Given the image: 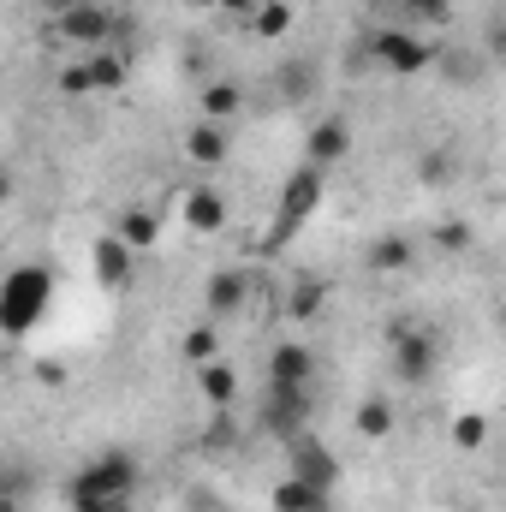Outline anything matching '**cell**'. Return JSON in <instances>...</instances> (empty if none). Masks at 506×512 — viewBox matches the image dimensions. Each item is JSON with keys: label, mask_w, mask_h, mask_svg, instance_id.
Returning <instances> with one entry per match:
<instances>
[{"label": "cell", "mask_w": 506, "mask_h": 512, "mask_svg": "<svg viewBox=\"0 0 506 512\" xmlns=\"http://www.w3.org/2000/svg\"><path fill=\"white\" fill-rule=\"evenodd\" d=\"M179 215H185V227H191V233L215 239V233L227 227V197H221L215 185H191V191L179 197Z\"/></svg>", "instance_id": "cell-13"}, {"label": "cell", "mask_w": 506, "mask_h": 512, "mask_svg": "<svg viewBox=\"0 0 506 512\" xmlns=\"http://www.w3.org/2000/svg\"><path fill=\"white\" fill-rule=\"evenodd\" d=\"M465 512H477V507H465Z\"/></svg>", "instance_id": "cell-37"}, {"label": "cell", "mask_w": 506, "mask_h": 512, "mask_svg": "<svg viewBox=\"0 0 506 512\" xmlns=\"http://www.w3.org/2000/svg\"><path fill=\"white\" fill-rule=\"evenodd\" d=\"M316 501H322V489H310V483H298L292 471H286V477L274 483V495H268V507H274V512H310Z\"/></svg>", "instance_id": "cell-24"}, {"label": "cell", "mask_w": 506, "mask_h": 512, "mask_svg": "<svg viewBox=\"0 0 506 512\" xmlns=\"http://www.w3.org/2000/svg\"><path fill=\"white\" fill-rule=\"evenodd\" d=\"M274 90H280V102H286V108H310V102H316V90H322V66H316L310 54H292V60H280V66H274Z\"/></svg>", "instance_id": "cell-12"}, {"label": "cell", "mask_w": 506, "mask_h": 512, "mask_svg": "<svg viewBox=\"0 0 506 512\" xmlns=\"http://www.w3.org/2000/svg\"><path fill=\"white\" fill-rule=\"evenodd\" d=\"M48 304H54V268L48 262L6 268V280H0V334L6 340H30L48 322Z\"/></svg>", "instance_id": "cell-2"}, {"label": "cell", "mask_w": 506, "mask_h": 512, "mask_svg": "<svg viewBox=\"0 0 506 512\" xmlns=\"http://www.w3.org/2000/svg\"><path fill=\"white\" fill-rule=\"evenodd\" d=\"M197 393H203L215 411H233V405H239V370H233L227 358L203 364V370H197Z\"/></svg>", "instance_id": "cell-18"}, {"label": "cell", "mask_w": 506, "mask_h": 512, "mask_svg": "<svg viewBox=\"0 0 506 512\" xmlns=\"http://www.w3.org/2000/svg\"><path fill=\"white\" fill-rule=\"evenodd\" d=\"M54 30H60L72 48H84V54H90V48H108V36L120 30V18H114L102 0H72V6L54 18Z\"/></svg>", "instance_id": "cell-8"}, {"label": "cell", "mask_w": 506, "mask_h": 512, "mask_svg": "<svg viewBox=\"0 0 506 512\" xmlns=\"http://www.w3.org/2000/svg\"><path fill=\"white\" fill-rule=\"evenodd\" d=\"M352 429H358L364 441H387V435H393V399H381V393L358 399V411H352Z\"/></svg>", "instance_id": "cell-21"}, {"label": "cell", "mask_w": 506, "mask_h": 512, "mask_svg": "<svg viewBox=\"0 0 506 512\" xmlns=\"http://www.w3.org/2000/svg\"><path fill=\"white\" fill-rule=\"evenodd\" d=\"M185 6H197V12H221V0H185Z\"/></svg>", "instance_id": "cell-34"}, {"label": "cell", "mask_w": 506, "mask_h": 512, "mask_svg": "<svg viewBox=\"0 0 506 512\" xmlns=\"http://www.w3.org/2000/svg\"><path fill=\"white\" fill-rule=\"evenodd\" d=\"M280 453H286V471H292L298 483L322 489V495H334V489H340V477H346L340 453H334L328 441H316V435H298V441H286Z\"/></svg>", "instance_id": "cell-7"}, {"label": "cell", "mask_w": 506, "mask_h": 512, "mask_svg": "<svg viewBox=\"0 0 506 512\" xmlns=\"http://www.w3.org/2000/svg\"><path fill=\"white\" fill-rule=\"evenodd\" d=\"M179 352H185V364H215L221 358V322H197V328H185V340H179Z\"/></svg>", "instance_id": "cell-23"}, {"label": "cell", "mask_w": 506, "mask_h": 512, "mask_svg": "<svg viewBox=\"0 0 506 512\" xmlns=\"http://www.w3.org/2000/svg\"><path fill=\"white\" fill-rule=\"evenodd\" d=\"M197 114H203V120H215V126H233V120L245 114V84H233V78H215V84H203V96H197Z\"/></svg>", "instance_id": "cell-15"}, {"label": "cell", "mask_w": 506, "mask_h": 512, "mask_svg": "<svg viewBox=\"0 0 506 512\" xmlns=\"http://www.w3.org/2000/svg\"><path fill=\"white\" fill-rule=\"evenodd\" d=\"M328 298H334V286H328V280H316V274H310V280H298V286H292V292H286V316H292V322H316V316H322V304H328Z\"/></svg>", "instance_id": "cell-19"}, {"label": "cell", "mask_w": 506, "mask_h": 512, "mask_svg": "<svg viewBox=\"0 0 506 512\" xmlns=\"http://www.w3.org/2000/svg\"><path fill=\"white\" fill-rule=\"evenodd\" d=\"M381 6L399 12L393 24H417V18H423V24H447V18H453V0H381Z\"/></svg>", "instance_id": "cell-25"}, {"label": "cell", "mask_w": 506, "mask_h": 512, "mask_svg": "<svg viewBox=\"0 0 506 512\" xmlns=\"http://www.w3.org/2000/svg\"><path fill=\"white\" fill-rule=\"evenodd\" d=\"M90 274H96L102 292H126L131 274H137V251H131L120 233H102V239L90 245Z\"/></svg>", "instance_id": "cell-10"}, {"label": "cell", "mask_w": 506, "mask_h": 512, "mask_svg": "<svg viewBox=\"0 0 506 512\" xmlns=\"http://www.w3.org/2000/svg\"><path fill=\"white\" fill-rule=\"evenodd\" d=\"M36 376H42L48 387H60V382H66V370H60V364H36Z\"/></svg>", "instance_id": "cell-33"}, {"label": "cell", "mask_w": 506, "mask_h": 512, "mask_svg": "<svg viewBox=\"0 0 506 512\" xmlns=\"http://www.w3.org/2000/svg\"><path fill=\"white\" fill-rule=\"evenodd\" d=\"M364 262H370L376 274H405V268L417 262V245H411L405 233H387V239H376V245H370V256H364Z\"/></svg>", "instance_id": "cell-20"}, {"label": "cell", "mask_w": 506, "mask_h": 512, "mask_svg": "<svg viewBox=\"0 0 506 512\" xmlns=\"http://www.w3.org/2000/svg\"><path fill=\"white\" fill-rule=\"evenodd\" d=\"M227 155H233V137H227V126L197 120V126L185 131V161H197V167H221Z\"/></svg>", "instance_id": "cell-16"}, {"label": "cell", "mask_w": 506, "mask_h": 512, "mask_svg": "<svg viewBox=\"0 0 506 512\" xmlns=\"http://www.w3.org/2000/svg\"><path fill=\"white\" fill-rule=\"evenodd\" d=\"M429 245H435V251H441V256H465V251H471V245H477V233H471L465 221H441V227L429 233Z\"/></svg>", "instance_id": "cell-28"}, {"label": "cell", "mask_w": 506, "mask_h": 512, "mask_svg": "<svg viewBox=\"0 0 506 512\" xmlns=\"http://www.w3.org/2000/svg\"><path fill=\"white\" fill-rule=\"evenodd\" d=\"M352 155V126H346V114H316V126L304 131V161L310 167H340Z\"/></svg>", "instance_id": "cell-9"}, {"label": "cell", "mask_w": 506, "mask_h": 512, "mask_svg": "<svg viewBox=\"0 0 506 512\" xmlns=\"http://www.w3.org/2000/svg\"><path fill=\"white\" fill-rule=\"evenodd\" d=\"M447 173H453V167H447V155H423V161H417V179H423V185H441Z\"/></svg>", "instance_id": "cell-30"}, {"label": "cell", "mask_w": 506, "mask_h": 512, "mask_svg": "<svg viewBox=\"0 0 506 512\" xmlns=\"http://www.w3.org/2000/svg\"><path fill=\"white\" fill-rule=\"evenodd\" d=\"M310 512H334V495H322V501H316Z\"/></svg>", "instance_id": "cell-36"}, {"label": "cell", "mask_w": 506, "mask_h": 512, "mask_svg": "<svg viewBox=\"0 0 506 512\" xmlns=\"http://www.w3.org/2000/svg\"><path fill=\"white\" fill-rule=\"evenodd\" d=\"M114 233H120L137 256H149V251H155V239H161V215H155V209H143V203H126V209H120V221H114Z\"/></svg>", "instance_id": "cell-17"}, {"label": "cell", "mask_w": 506, "mask_h": 512, "mask_svg": "<svg viewBox=\"0 0 506 512\" xmlns=\"http://www.w3.org/2000/svg\"><path fill=\"white\" fill-rule=\"evenodd\" d=\"M322 197H328V173L322 167H310V161H298L286 179H280V203H274V227H268V251L274 245H286L316 209H322Z\"/></svg>", "instance_id": "cell-3"}, {"label": "cell", "mask_w": 506, "mask_h": 512, "mask_svg": "<svg viewBox=\"0 0 506 512\" xmlns=\"http://www.w3.org/2000/svg\"><path fill=\"white\" fill-rule=\"evenodd\" d=\"M483 441H489V417H483V411H459V417H453V447H459V453H477Z\"/></svg>", "instance_id": "cell-27"}, {"label": "cell", "mask_w": 506, "mask_h": 512, "mask_svg": "<svg viewBox=\"0 0 506 512\" xmlns=\"http://www.w3.org/2000/svg\"><path fill=\"white\" fill-rule=\"evenodd\" d=\"M245 304H251V274H245V268H215L209 286H203V310H209V322H233Z\"/></svg>", "instance_id": "cell-11"}, {"label": "cell", "mask_w": 506, "mask_h": 512, "mask_svg": "<svg viewBox=\"0 0 506 512\" xmlns=\"http://www.w3.org/2000/svg\"><path fill=\"white\" fill-rule=\"evenodd\" d=\"M221 12H233V18H256L262 0H221Z\"/></svg>", "instance_id": "cell-32"}, {"label": "cell", "mask_w": 506, "mask_h": 512, "mask_svg": "<svg viewBox=\"0 0 506 512\" xmlns=\"http://www.w3.org/2000/svg\"><path fill=\"white\" fill-rule=\"evenodd\" d=\"M364 42H370V60H376L387 78H417V72H435L441 66V48L429 36H417L411 24H376Z\"/></svg>", "instance_id": "cell-4"}, {"label": "cell", "mask_w": 506, "mask_h": 512, "mask_svg": "<svg viewBox=\"0 0 506 512\" xmlns=\"http://www.w3.org/2000/svg\"><path fill=\"white\" fill-rule=\"evenodd\" d=\"M42 6H48V12H54V18H60V12H66V6H72V0H42Z\"/></svg>", "instance_id": "cell-35"}, {"label": "cell", "mask_w": 506, "mask_h": 512, "mask_svg": "<svg viewBox=\"0 0 506 512\" xmlns=\"http://www.w3.org/2000/svg\"><path fill=\"white\" fill-rule=\"evenodd\" d=\"M60 90H66V96H96V90H90V72H84V60L60 72Z\"/></svg>", "instance_id": "cell-29"}, {"label": "cell", "mask_w": 506, "mask_h": 512, "mask_svg": "<svg viewBox=\"0 0 506 512\" xmlns=\"http://www.w3.org/2000/svg\"><path fill=\"white\" fill-rule=\"evenodd\" d=\"M387 352H393V376L405 387H429L435 364H441V340L429 328H411V322L387 328Z\"/></svg>", "instance_id": "cell-6"}, {"label": "cell", "mask_w": 506, "mask_h": 512, "mask_svg": "<svg viewBox=\"0 0 506 512\" xmlns=\"http://www.w3.org/2000/svg\"><path fill=\"white\" fill-rule=\"evenodd\" d=\"M489 48H495V60L506 66V12L495 18V24H489Z\"/></svg>", "instance_id": "cell-31"}, {"label": "cell", "mask_w": 506, "mask_h": 512, "mask_svg": "<svg viewBox=\"0 0 506 512\" xmlns=\"http://www.w3.org/2000/svg\"><path fill=\"white\" fill-rule=\"evenodd\" d=\"M268 382L310 387V382H316V352H310L304 340H280V346L268 352Z\"/></svg>", "instance_id": "cell-14"}, {"label": "cell", "mask_w": 506, "mask_h": 512, "mask_svg": "<svg viewBox=\"0 0 506 512\" xmlns=\"http://www.w3.org/2000/svg\"><path fill=\"white\" fill-rule=\"evenodd\" d=\"M84 72H90V90H96V96H102V90H120V84H126V54L90 48V54H84Z\"/></svg>", "instance_id": "cell-22"}, {"label": "cell", "mask_w": 506, "mask_h": 512, "mask_svg": "<svg viewBox=\"0 0 506 512\" xmlns=\"http://www.w3.org/2000/svg\"><path fill=\"white\" fill-rule=\"evenodd\" d=\"M292 18H298V12H292V0H262V12H256L251 24H256V36H262V42H280V36L292 30Z\"/></svg>", "instance_id": "cell-26"}, {"label": "cell", "mask_w": 506, "mask_h": 512, "mask_svg": "<svg viewBox=\"0 0 506 512\" xmlns=\"http://www.w3.org/2000/svg\"><path fill=\"white\" fill-rule=\"evenodd\" d=\"M137 489H143V465H137V453H126V447H102L96 459H84V465L72 471V483H66V507L72 512H131Z\"/></svg>", "instance_id": "cell-1"}, {"label": "cell", "mask_w": 506, "mask_h": 512, "mask_svg": "<svg viewBox=\"0 0 506 512\" xmlns=\"http://www.w3.org/2000/svg\"><path fill=\"white\" fill-rule=\"evenodd\" d=\"M256 429L268 435V441H298V435H310V387H280L268 382L262 393V405H256Z\"/></svg>", "instance_id": "cell-5"}]
</instances>
